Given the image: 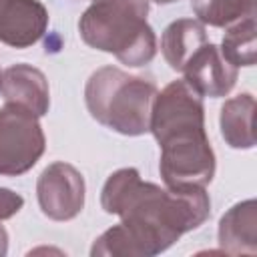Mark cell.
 <instances>
[{
    "mask_svg": "<svg viewBox=\"0 0 257 257\" xmlns=\"http://www.w3.org/2000/svg\"><path fill=\"white\" fill-rule=\"evenodd\" d=\"M100 205L106 213L120 217L139 257L163 253L183 233L197 229L211 215V201L203 187L161 189L143 181L133 167L118 169L106 179Z\"/></svg>",
    "mask_w": 257,
    "mask_h": 257,
    "instance_id": "obj_1",
    "label": "cell"
},
{
    "mask_svg": "<svg viewBox=\"0 0 257 257\" xmlns=\"http://www.w3.org/2000/svg\"><path fill=\"white\" fill-rule=\"evenodd\" d=\"M149 131L161 147L159 173L169 189H205L213 181L215 153L205 131L203 96L185 78L157 92Z\"/></svg>",
    "mask_w": 257,
    "mask_h": 257,
    "instance_id": "obj_2",
    "label": "cell"
},
{
    "mask_svg": "<svg viewBox=\"0 0 257 257\" xmlns=\"http://www.w3.org/2000/svg\"><path fill=\"white\" fill-rule=\"evenodd\" d=\"M147 14L149 0H92L78 20V32L90 48L110 52L122 64L143 66L157 54Z\"/></svg>",
    "mask_w": 257,
    "mask_h": 257,
    "instance_id": "obj_3",
    "label": "cell"
},
{
    "mask_svg": "<svg viewBox=\"0 0 257 257\" xmlns=\"http://www.w3.org/2000/svg\"><path fill=\"white\" fill-rule=\"evenodd\" d=\"M157 92L155 82L147 78L133 76L116 66H102L86 80L84 100L90 116L102 126L139 137L149 133Z\"/></svg>",
    "mask_w": 257,
    "mask_h": 257,
    "instance_id": "obj_4",
    "label": "cell"
},
{
    "mask_svg": "<svg viewBox=\"0 0 257 257\" xmlns=\"http://www.w3.org/2000/svg\"><path fill=\"white\" fill-rule=\"evenodd\" d=\"M46 149L38 116L20 104L0 108V175L16 177L30 171Z\"/></svg>",
    "mask_w": 257,
    "mask_h": 257,
    "instance_id": "obj_5",
    "label": "cell"
},
{
    "mask_svg": "<svg viewBox=\"0 0 257 257\" xmlns=\"http://www.w3.org/2000/svg\"><path fill=\"white\" fill-rule=\"evenodd\" d=\"M36 197L48 219L70 221L84 207V179L72 165L56 161L38 177Z\"/></svg>",
    "mask_w": 257,
    "mask_h": 257,
    "instance_id": "obj_6",
    "label": "cell"
},
{
    "mask_svg": "<svg viewBox=\"0 0 257 257\" xmlns=\"http://www.w3.org/2000/svg\"><path fill=\"white\" fill-rule=\"evenodd\" d=\"M181 72L201 96L211 98L229 94L237 82V68L223 58L219 46L213 42H205L197 48Z\"/></svg>",
    "mask_w": 257,
    "mask_h": 257,
    "instance_id": "obj_7",
    "label": "cell"
},
{
    "mask_svg": "<svg viewBox=\"0 0 257 257\" xmlns=\"http://www.w3.org/2000/svg\"><path fill=\"white\" fill-rule=\"evenodd\" d=\"M48 28V12L40 0H0V42L28 48Z\"/></svg>",
    "mask_w": 257,
    "mask_h": 257,
    "instance_id": "obj_8",
    "label": "cell"
},
{
    "mask_svg": "<svg viewBox=\"0 0 257 257\" xmlns=\"http://www.w3.org/2000/svg\"><path fill=\"white\" fill-rule=\"evenodd\" d=\"M0 92L6 102L20 104L34 112L36 116H44L50 106V90L48 80L42 70L30 64H12L2 72Z\"/></svg>",
    "mask_w": 257,
    "mask_h": 257,
    "instance_id": "obj_9",
    "label": "cell"
},
{
    "mask_svg": "<svg viewBox=\"0 0 257 257\" xmlns=\"http://www.w3.org/2000/svg\"><path fill=\"white\" fill-rule=\"evenodd\" d=\"M219 245L227 255L257 253V203L255 199L233 205L219 221Z\"/></svg>",
    "mask_w": 257,
    "mask_h": 257,
    "instance_id": "obj_10",
    "label": "cell"
},
{
    "mask_svg": "<svg viewBox=\"0 0 257 257\" xmlns=\"http://www.w3.org/2000/svg\"><path fill=\"white\" fill-rule=\"evenodd\" d=\"M255 98L249 92L229 98L221 106V135L231 149H253L255 147Z\"/></svg>",
    "mask_w": 257,
    "mask_h": 257,
    "instance_id": "obj_11",
    "label": "cell"
},
{
    "mask_svg": "<svg viewBox=\"0 0 257 257\" xmlns=\"http://www.w3.org/2000/svg\"><path fill=\"white\" fill-rule=\"evenodd\" d=\"M207 42L205 26L193 18H181L171 22L161 36V50L169 66L177 72L183 70L187 60L197 48Z\"/></svg>",
    "mask_w": 257,
    "mask_h": 257,
    "instance_id": "obj_12",
    "label": "cell"
},
{
    "mask_svg": "<svg viewBox=\"0 0 257 257\" xmlns=\"http://www.w3.org/2000/svg\"><path fill=\"white\" fill-rule=\"evenodd\" d=\"M221 54L223 58L233 64L235 68L239 66H253L257 58V44H255V14L247 16L235 24L229 26V30L223 36L221 42Z\"/></svg>",
    "mask_w": 257,
    "mask_h": 257,
    "instance_id": "obj_13",
    "label": "cell"
},
{
    "mask_svg": "<svg viewBox=\"0 0 257 257\" xmlns=\"http://www.w3.org/2000/svg\"><path fill=\"white\" fill-rule=\"evenodd\" d=\"M191 6L201 24L215 28L231 26L255 14V0H191Z\"/></svg>",
    "mask_w": 257,
    "mask_h": 257,
    "instance_id": "obj_14",
    "label": "cell"
},
{
    "mask_svg": "<svg viewBox=\"0 0 257 257\" xmlns=\"http://www.w3.org/2000/svg\"><path fill=\"white\" fill-rule=\"evenodd\" d=\"M92 257H139L133 237L122 227V223L106 229L90 249Z\"/></svg>",
    "mask_w": 257,
    "mask_h": 257,
    "instance_id": "obj_15",
    "label": "cell"
},
{
    "mask_svg": "<svg viewBox=\"0 0 257 257\" xmlns=\"http://www.w3.org/2000/svg\"><path fill=\"white\" fill-rule=\"evenodd\" d=\"M22 205H24V199L18 193L6 187H0V221L14 217L22 209Z\"/></svg>",
    "mask_w": 257,
    "mask_h": 257,
    "instance_id": "obj_16",
    "label": "cell"
},
{
    "mask_svg": "<svg viewBox=\"0 0 257 257\" xmlns=\"http://www.w3.org/2000/svg\"><path fill=\"white\" fill-rule=\"evenodd\" d=\"M8 253V233L6 229L0 225V257H4Z\"/></svg>",
    "mask_w": 257,
    "mask_h": 257,
    "instance_id": "obj_17",
    "label": "cell"
},
{
    "mask_svg": "<svg viewBox=\"0 0 257 257\" xmlns=\"http://www.w3.org/2000/svg\"><path fill=\"white\" fill-rule=\"evenodd\" d=\"M153 2H157V4H171V2H177V0H153Z\"/></svg>",
    "mask_w": 257,
    "mask_h": 257,
    "instance_id": "obj_18",
    "label": "cell"
},
{
    "mask_svg": "<svg viewBox=\"0 0 257 257\" xmlns=\"http://www.w3.org/2000/svg\"><path fill=\"white\" fill-rule=\"evenodd\" d=\"M0 82H2V72H0Z\"/></svg>",
    "mask_w": 257,
    "mask_h": 257,
    "instance_id": "obj_19",
    "label": "cell"
}]
</instances>
